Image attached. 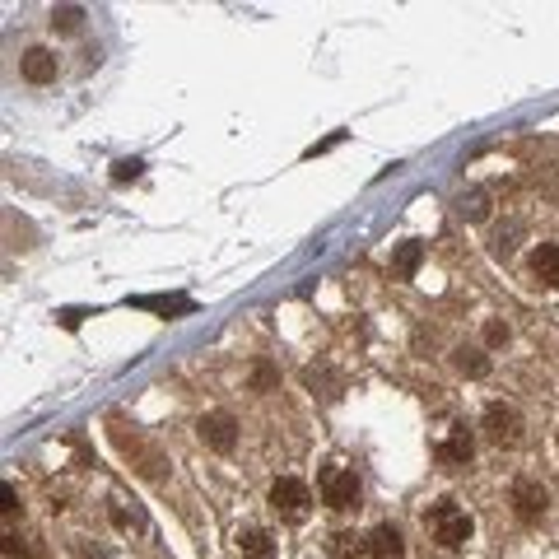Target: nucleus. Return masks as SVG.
I'll use <instances>...</instances> for the list:
<instances>
[{
  "mask_svg": "<svg viewBox=\"0 0 559 559\" xmlns=\"http://www.w3.org/2000/svg\"><path fill=\"white\" fill-rule=\"evenodd\" d=\"M425 527H429V536H434L443 550H457V545L471 541V518L457 509L453 499H438L434 509L425 513Z\"/></svg>",
  "mask_w": 559,
  "mask_h": 559,
  "instance_id": "obj_1",
  "label": "nucleus"
},
{
  "mask_svg": "<svg viewBox=\"0 0 559 559\" xmlns=\"http://www.w3.org/2000/svg\"><path fill=\"white\" fill-rule=\"evenodd\" d=\"M545 509H550V494L536 481H513V513L522 522H541Z\"/></svg>",
  "mask_w": 559,
  "mask_h": 559,
  "instance_id": "obj_6",
  "label": "nucleus"
},
{
  "mask_svg": "<svg viewBox=\"0 0 559 559\" xmlns=\"http://www.w3.org/2000/svg\"><path fill=\"white\" fill-rule=\"evenodd\" d=\"M531 275H536L541 285L559 289V243H541L536 252H531Z\"/></svg>",
  "mask_w": 559,
  "mask_h": 559,
  "instance_id": "obj_10",
  "label": "nucleus"
},
{
  "mask_svg": "<svg viewBox=\"0 0 559 559\" xmlns=\"http://www.w3.org/2000/svg\"><path fill=\"white\" fill-rule=\"evenodd\" d=\"M481 429H485V438H490L494 447H513V443H522V415H518L513 406L494 401V406H485Z\"/></svg>",
  "mask_w": 559,
  "mask_h": 559,
  "instance_id": "obj_4",
  "label": "nucleus"
},
{
  "mask_svg": "<svg viewBox=\"0 0 559 559\" xmlns=\"http://www.w3.org/2000/svg\"><path fill=\"white\" fill-rule=\"evenodd\" d=\"M5 559H33V545H23L19 536H5Z\"/></svg>",
  "mask_w": 559,
  "mask_h": 559,
  "instance_id": "obj_18",
  "label": "nucleus"
},
{
  "mask_svg": "<svg viewBox=\"0 0 559 559\" xmlns=\"http://www.w3.org/2000/svg\"><path fill=\"white\" fill-rule=\"evenodd\" d=\"M196 434H201V443L210 447V453H234V443H238V419H234L229 410H210V415H201Z\"/></svg>",
  "mask_w": 559,
  "mask_h": 559,
  "instance_id": "obj_5",
  "label": "nucleus"
},
{
  "mask_svg": "<svg viewBox=\"0 0 559 559\" xmlns=\"http://www.w3.org/2000/svg\"><path fill=\"white\" fill-rule=\"evenodd\" d=\"M75 559H107L98 545H89V541H75Z\"/></svg>",
  "mask_w": 559,
  "mask_h": 559,
  "instance_id": "obj_21",
  "label": "nucleus"
},
{
  "mask_svg": "<svg viewBox=\"0 0 559 559\" xmlns=\"http://www.w3.org/2000/svg\"><path fill=\"white\" fill-rule=\"evenodd\" d=\"M485 341H490V345H509V326H503V322H490V326H485Z\"/></svg>",
  "mask_w": 559,
  "mask_h": 559,
  "instance_id": "obj_20",
  "label": "nucleus"
},
{
  "mask_svg": "<svg viewBox=\"0 0 559 559\" xmlns=\"http://www.w3.org/2000/svg\"><path fill=\"white\" fill-rule=\"evenodd\" d=\"M322 503L335 509V513L359 509V475L345 471V466H326L322 471Z\"/></svg>",
  "mask_w": 559,
  "mask_h": 559,
  "instance_id": "obj_2",
  "label": "nucleus"
},
{
  "mask_svg": "<svg viewBox=\"0 0 559 559\" xmlns=\"http://www.w3.org/2000/svg\"><path fill=\"white\" fill-rule=\"evenodd\" d=\"M471 453H475V438H471L466 425H453V434H447V438L434 447V457H438L443 466H466Z\"/></svg>",
  "mask_w": 559,
  "mask_h": 559,
  "instance_id": "obj_8",
  "label": "nucleus"
},
{
  "mask_svg": "<svg viewBox=\"0 0 559 559\" xmlns=\"http://www.w3.org/2000/svg\"><path fill=\"white\" fill-rule=\"evenodd\" d=\"M238 550H243V559H275V541L261 527H243L238 531Z\"/></svg>",
  "mask_w": 559,
  "mask_h": 559,
  "instance_id": "obj_11",
  "label": "nucleus"
},
{
  "mask_svg": "<svg viewBox=\"0 0 559 559\" xmlns=\"http://www.w3.org/2000/svg\"><path fill=\"white\" fill-rule=\"evenodd\" d=\"M117 182H131V178H140V159H122L117 163V173H112Z\"/></svg>",
  "mask_w": 559,
  "mask_h": 559,
  "instance_id": "obj_19",
  "label": "nucleus"
},
{
  "mask_svg": "<svg viewBox=\"0 0 559 559\" xmlns=\"http://www.w3.org/2000/svg\"><path fill=\"white\" fill-rule=\"evenodd\" d=\"M0 513H5V518L19 513V494H14V485H0Z\"/></svg>",
  "mask_w": 559,
  "mask_h": 559,
  "instance_id": "obj_17",
  "label": "nucleus"
},
{
  "mask_svg": "<svg viewBox=\"0 0 559 559\" xmlns=\"http://www.w3.org/2000/svg\"><path fill=\"white\" fill-rule=\"evenodd\" d=\"M369 559H406V541H401V531L391 522L369 531Z\"/></svg>",
  "mask_w": 559,
  "mask_h": 559,
  "instance_id": "obj_9",
  "label": "nucleus"
},
{
  "mask_svg": "<svg viewBox=\"0 0 559 559\" xmlns=\"http://www.w3.org/2000/svg\"><path fill=\"white\" fill-rule=\"evenodd\" d=\"M457 210H462V219H475V224H481V219L490 215V196H485V191H466Z\"/></svg>",
  "mask_w": 559,
  "mask_h": 559,
  "instance_id": "obj_15",
  "label": "nucleus"
},
{
  "mask_svg": "<svg viewBox=\"0 0 559 559\" xmlns=\"http://www.w3.org/2000/svg\"><path fill=\"white\" fill-rule=\"evenodd\" d=\"M270 509L285 522H303L307 509H313V494H307V485L294 481V475H280V481L270 485Z\"/></svg>",
  "mask_w": 559,
  "mask_h": 559,
  "instance_id": "obj_3",
  "label": "nucleus"
},
{
  "mask_svg": "<svg viewBox=\"0 0 559 559\" xmlns=\"http://www.w3.org/2000/svg\"><path fill=\"white\" fill-rule=\"evenodd\" d=\"M51 23L61 28V33H79V23H84V10H79V5H61V10H51Z\"/></svg>",
  "mask_w": 559,
  "mask_h": 559,
  "instance_id": "obj_16",
  "label": "nucleus"
},
{
  "mask_svg": "<svg viewBox=\"0 0 559 559\" xmlns=\"http://www.w3.org/2000/svg\"><path fill=\"white\" fill-rule=\"evenodd\" d=\"M419 261H425V247H419V243H401L397 252H391V275L410 280V275L419 270Z\"/></svg>",
  "mask_w": 559,
  "mask_h": 559,
  "instance_id": "obj_12",
  "label": "nucleus"
},
{
  "mask_svg": "<svg viewBox=\"0 0 559 559\" xmlns=\"http://www.w3.org/2000/svg\"><path fill=\"white\" fill-rule=\"evenodd\" d=\"M453 363H457V373H466V378H485L490 373L485 350H475V345H457L453 350Z\"/></svg>",
  "mask_w": 559,
  "mask_h": 559,
  "instance_id": "obj_13",
  "label": "nucleus"
},
{
  "mask_svg": "<svg viewBox=\"0 0 559 559\" xmlns=\"http://www.w3.org/2000/svg\"><path fill=\"white\" fill-rule=\"evenodd\" d=\"M19 70H23L28 84H51L56 70H61V61H56V51H47V47H28L19 56Z\"/></svg>",
  "mask_w": 559,
  "mask_h": 559,
  "instance_id": "obj_7",
  "label": "nucleus"
},
{
  "mask_svg": "<svg viewBox=\"0 0 559 559\" xmlns=\"http://www.w3.org/2000/svg\"><path fill=\"white\" fill-rule=\"evenodd\" d=\"M326 545H331L335 559H359V554H369V536H354V531H335Z\"/></svg>",
  "mask_w": 559,
  "mask_h": 559,
  "instance_id": "obj_14",
  "label": "nucleus"
}]
</instances>
